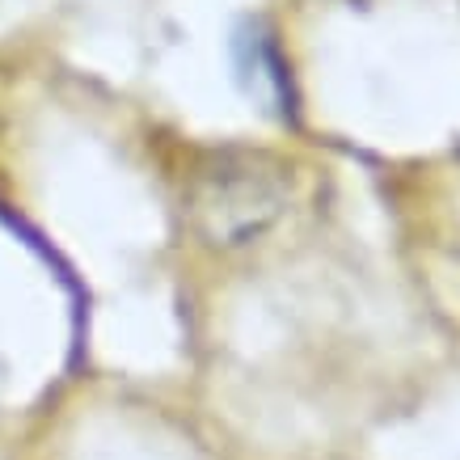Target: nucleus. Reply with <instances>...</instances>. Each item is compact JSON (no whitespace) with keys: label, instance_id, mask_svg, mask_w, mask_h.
Returning a JSON list of instances; mask_svg holds the SVG:
<instances>
[{"label":"nucleus","instance_id":"obj_1","mask_svg":"<svg viewBox=\"0 0 460 460\" xmlns=\"http://www.w3.org/2000/svg\"><path fill=\"white\" fill-rule=\"evenodd\" d=\"M237 68L250 84L253 98L270 102L275 111H283V102H288V76H283V59L279 51L270 47L266 34H258L253 26H245L237 34Z\"/></svg>","mask_w":460,"mask_h":460}]
</instances>
